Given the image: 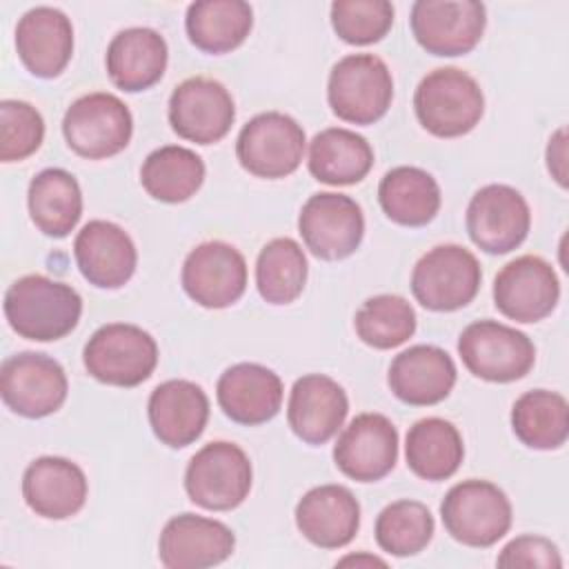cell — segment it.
Instances as JSON below:
<instances>
[{"mask_svg": "<svg viewBox=\"0 0 569 569\" xmlns=\"http://www.w3.org/2000/svg\"><path fill=\"white\" fill-rule=\"evenodd\" d=\"M16 51L36 78H56L73 53L71 20L56 7H33L16 24Z\"/></svg>", "mask_w": 569, "mask_h": 569, "instance_id": "26", "label": "cell"}, {"mask_svg": "<svg viewBox=\"0 0 569 569\" xmlns=\"http://www.w3.org/2000/svg\"><path fill=\"white\" fill-rule=\"evenodd\" d=\"M407 467L422 480L451 478L462 458L465 445L458 427L445 418H422L407 431L405 442Z\"/></svg>", "mask_w": 569, "mask_h": 569, "instance_id": "33", "label": "cell"}, {"mask_svg": "<svg viewBox=\"0 0 569 569\" xmlns=\"http://www.w3.org/2000/svg\"><path fill=\"white\" fill-rule=\"evenodd\" d=\"M498 567H542V569H560L562 558L558 547L542 536H518L507 542L496 560Z\"/></svg>", "mask_w": 569, "mask_h": 569, "instance_id": "41", "label": "cell"}, {"mask_svg": "<svg viewBox=\"0 0 569 569\" xmlns=\"http://www.w3.org/2000/svg\"><path fill=\"white\" fill-rule=\"evenodd\" d=\"M418 122L438 138L469 133L485 113V93L476 78L458 67L429 71L413 93Z\"/></svg>", "mask_w": 569, "mask_h": 569, "instance_id": "2", "label": "cell"}, {"mask_svg": "<svg viewBox=\"0 0 569 569\" xmlns=\"http://www.w3.org/2000/svg\"><path fill=\"white\" fill-rule=\"evenodd\" d=\"M309 171L318 182L347 187L360 182L373 167V149L365 136L329 127L309 142Z\"/></svg>", "mask_w": 569, "mask_h": 569, "instance_id": "29", "label": "cell"}, {"mask_svg": "<svg viewBox=\"0 0 569 569\" xmlns=\"http://www.w3.org/2000/svg\"><path fill=\"white\" fill-rule=\"evenodd\" d=\"M4 318L27 340L51 342L69 336L82 316L80 293L42 273L18 278L4 293Z\"/></svg>", "mask_w": 569, "mask_h": 569, "instance_id": "1", "label": "cell"}, {"mask_svg": "<svg viewBox=\"0 0 569 569\" xmlns=\"http://www.w3.org/2000/svg\"><path fill=\"white\" fill-rule=\"evenodd\" d=\"M69 382L62 365L47 353L20 351L0 367V396L22 418L56 413L67 400Z\"/></svg>", "mask_w": 569, "mask_h": 569, "instance_id": "11", "label": "cell"}, {"mask_svg": "<svg viewBox=\"0 0 569 569\" xmlns=\"http://www.w3.org/2000/svg\"><path fill=\"white\" fill-rule=\"evenodd\" d=\"M82 362L98 382L138 387L158 365V345L153 336L138 325L109 322L87 340Z\"/></svg>", "mask_w": 569, "mask_h": 569, "instance_id": "4", "label": "cell"}, {"mask_svg": "<svg viewBox=\"0 0 569 569\" xmlns=\"http://www.w3.org/2000/svg\"><path fill=\"white\" fill-rule=\"evenodd\" d=\"M478 258L460 244L429 249L411 271V293L429 311H456L467 307L480 289Z\"/></svg>", "mask_w": 569, "mask_h": 569, "instance_id": "9", "label": "cell"}, {"mask_svg": "<svg viewBox=\"0 0 569 569\" xmlns=\"http://www.w3.org/2000/svg\"><path fill=\"white\" fill-rule=\"evenodd\" d=\"M44 140L40 111L24 100L0 102V160L20 162L36 153Z\"/></svg>", "mask_w": 569, "mask_h": 569, "instance_id": "40", "label": "cell"}, {"mask_svg": "<svg viewBox=\"0 0 569 569\" xmlns=\"http://www.w3.org/2000/svg\"><path fill=\"white\" fill-rule=\"evenodd\" d=\"M353 327L365 345L373 349H393L413 336L416 311L402 296L380 293L362 302L356 311Z\"/></svg>", "mask_w": 569, "mask_h": 569, "instance_id": "38", "label": "cell"}, {"mask_svg": "<svg viewBox=\"0 0 569 569\" xmlns=\"http://www.w3.org/2000/svg\"><path fill=\"white\" fill-rule=\"evenodd\" d=\"M333 462L351 480H382L398 462V429L382 413H358L338 436Z\"/></svg>", "mask_w": 569, "mask_h": 569, "instance_id": "18", "label": "cell"}, {"mask_svg": "<svg viewBox=\"0 0 569 569\" xmlns=\"http://www.w3.org/2000/svg\"><path fill=\"white\" fill-rule=\"evenodd\" d=\"M327 100L340 120L351 124H373L391 107V71L385 60L373 53L345 56L331 67Z\"/></svg>", "mask_w": 569, "mask_h": 569, "instance_id": "3", "label": "cell"}, {"mask_svg": "<svg viewBox=\"0 0 569 569\" xmlns=\"http://www.w3.org/2000/svg\"><path fill=\"white\" fill-rule=\"evenodd\" d=\"M144 191L160 202H187L204 182L202 158L180 144H164L151 151L140 167Z\"/></svg>", "mask_w": 569, "mask_h": 569, "instance_id": "34", "label": "cell"}, {"mask_svg": "<svg viewBox=\"0 0 569 569\" xmlns=\"http://www.w3.org/2000/svg\"><path fill=\"white\" fill-rule=\"evenodd\" d=\"M307 273V256L293 238H273L258 253L256 287L269 305L293 302L305 289Z\"/></svg>", "mask_w": 569, "mask_h": 569, "instance_id": "36", "label": "cell"}, {"mask_svg": "<svg viewBox=\"0 0 569 569\" xmlns=\"http://www.w3.org/2000/svg\"><path fill=\"white\" fill-rule=\"evenodd\" d=\"M511 429L529 449H560L569 436V405L565 396L549 389L525 391L511 407Z\"/></svg>", "mask_w": 569, "mask_h": 569, "instance_id": "35", "label": "cell"}, {"mask_svg": "<svg viewBox=\"0 0 569 569\" xmlns=\"http://www.w3.org/2000/svg\"><path fill=\"white\" fill-rule=\"evenodd\" d=\"M433 516L418 500H396L376 518V542L385 553L407 558L420 553L433 538Z\"/></svg>", "mask_w": 569, "mask_h": 569, "instance_id": "37", "label": "cell"}, {"mask_svg": "<svg viewBox=\"0 0 569 569\" xmlns=\"http://www.w3.org/2000/svg\"><path fill=\"white\" fill-rule=\"evenodd\" d=\"M558 300V276L540 256L527 253L507 262L493 280L496 309L516 322H538L547 318Z\"/></svg>", "mask_w": 569, "mask_h": 569, "instance_id": "17", "label": "cell"}, {"mask_svg": "<svg viewBox=\"0 0 569 569\" xmlns=\"http://www.w3.org/2000/svg\"><path fill=\"white\" fill-rule=\"evenodd\" d=\"M84 471L62 456H40L22 473V498L36 516L64 520L76 516L87 500Z\"/></svg>", "mask_w": 569, "mask_h": 569, "instance_id": "23", "label": "cell"}, {"mask_svg": "<svg viewBox=\"0 0 569 569\" xmlns=\"http://www.w3.org/2000/svg\"><path fill=\"white\" fill-rule=\"evenodd\" d=\"M349 413L345 389L325 373H307L298 378L289 393L287 422L291 431L307 445L329 442Z\"/></svg>", "mask_w": 569, "mask_h": 569, "instance_id": "21", "label": "cell"}, {"mask_svg": "<svg viewBox=\"0 0 569 569\" xmlns=\"http://www.w3.org/2000/svg\"><path fill=\"white\" fill-rule=\"evenodd\" d=\"M73 256L82 278L100 289L124 287L138 264L131 236L109 220H89L76 236Z\"/></svg>", "mask_w": 569, "mask_h": 569, "instance_id": "20", "label": "cell"}, {"mask_svg": "<svg viewBox=\"0 0 569 569\" xmlns=\"http://www.w3.org/2000/svg\"><path fill=\"white\" fill-rule=\"evenodd\" d=\"M440 518L447 533L467 547H491L511 527V502L489 480H462L440 502Z\"/></svg>", "mask_w": 569, "mask_h": 569, "instance_id": "6", "label": "cell"}, {"mask_svg": "<svg viewBox=\"0 0 569 569\" xmlns=\"http://www.w3.org/2000/svg\"><path fill=\"white\" fill-rule=\"evenodd\" d=\"M167 58V40L156 29L129 27L113 36L104 62L118 89L138 93L153 87L164 76Z\"/></svg>", "mask_w": 569, "mask_h": 569, "instance_id": "28", "label": "cell"}, {"mask_svg": "<svg viewBox=\"0 0 569 569\" xmlns=\"http://www.w3.org/2000/svg\"><path fill=\"white\" fill-rule=\"evenodd\" d=\"M233 120V98L213 78H187L171 91L169 124L182 140L213 144L229 133Z\"/></svg>", "mask_w": 569, "mask_h": 569, "instance_id": "15", "label": "cell"}, {"mask_svg": "<svg viewBox=\"0 0 569 569\" xmlns=\"http://www.w3.org/2000/svg\"><path fill=\"white\" fill-rule=\"evenodd\" d=\"M253 27V9L242 0H198L187 7L184 29L191 44L220 56L238 49Z\"/></svg>", "mask_w": 569, "mask_h": 569, "instance_id": "30", "label": "cell"}, {"mask_svg": "<svg viewBox=\"0 0 569 569\" xmlns=\"http://www.w3.org/2000/svg\"><path fill=\"white\" fill-rule=\"evenodd\" d=\"M360 565V562H367V565H385V560L376 558V556H349V558H342L338 565Z\"/></svg>", "mask_w": 569, "mask_h": 569, "instance_id": "43", "label": "cell"}, {"mask_svg": "<svg viewBox=\"0 0 569 569\" xmlns=\"http://www.w3.org/2000/svg\"><path fill=\"white\" fill-rule=\"evenodd\" d=\"M547 169L551 178L565 189L567 187V129L560 127L547 144Z\"/></svg>", "mask_w": 569, "mask_h": 569, "instance_id": "42", "label": "cell"}, {"mask_svg": "<svg viewBox=\"0 0 569 569\" xmlns=\"http://www.w3.org/2000/svg\"><path fill=\"white\" fill-rule=\"evenodd\" d=\"M465 224L478 249L502 256L525 242L531 227V211L518 189L509 184H487L471 196Z\"/></svg>", "mask_w": 569, "mask_h": 569, "instance_id": "13", "label": "cell"}, {"mask_svg": "<svg viewBox=\"0 0 569 569\" xmlns=\"http://www.w3.org/2000/svg\"><path fill=\"white\" fill-rule=\"evenodd\" d=\"M453 358L436 345H413L400 351L389 365L391 393L411 407L442 402L456 385Z\"/></svg>", "mask_w": 569, "mask_h": 569, "instance_id": "24", "label": "cell"}, {"mask_svg": "<svg viewBox=\"0 0 569 569\" xmlns=\"http://www.w3.org/2000/svg\"><path fill=\"white\" fill-rule=\"evenodd\" d=\"M253 482L251 460L236 442L216 440L196 451L184 471L189 500L209 511L240 507Z\"/></svg>", "mask_w": 569, "mask_h": 569, "instance_id": "5", "label": "cell"}, {"mask_svg": "<svg viewBox=\"0 0 569 569\" xmlns=\"http://www.w3.org/2000/svg\"><path fill=\"white\" fill-rule=\"evenodd\" d=\"M236 549L233 531L213 518L180 513L160 531L158 556L167 569H204L224 562Z\"/></svg>", "mask_w": 569, "mask_h": 569, "instance_id": "19", "label": "cell"}, {"mask_svg": "<svg viewBox=\"0 0 569 569\" xmlns=\"http://www.w3.org/2000/svg\"><path fill=\"white\" fill-rule=\"evenodd\" d=\"M147 416L153 436L162 445L182 449L202 436L209 420V398L200 385L173 378L151 391Z\"/></svg>", "mask_w": 569, "mask_h": 569, "instance_id": "22", "label": "cell"}, {"mask_svg": "<svg viewBox=\"0 0 569 569\" xmlns=\"http://www.w3.org/2000/svg\"><path fill=\"white\" fill-rule=\"evenodd\" d=\"M298 231L305 247L320 260H345L362 242L365 216L345 193H313L300 209Z\"/></svg>", "mask_w": 569, "mask_h": 569, "instance_id": "14", "label": "cell"}, {"mask_svg": "<svg viewBox=\"0 0 569 569\" xmlns=\"http://www.w3.org/2000/svg\"><path fill=\"white\" fill-rule=\"evenodd\" d=\"M180 280L196 305L224 309L238 302L247 289V262L233 244L209 240L187 253Z\"/></svg>", "mask_w": 569, "mask_h": 569, "instance_id": "16", "label": "cell"}, {"mask_svg": "<svg viewBox=\"0 0 569 569\" xmlns=\"http://www.w3.org/2000/svg\"><path fill=\"white\" fill-rule=\"evenodd\" d=\"M27 204L31 222L44 236L67 238L80 222L82 191L69 171L49 167L31 178Z\"/></svg>", "mask_w": 569, "mask_h": 569, "instance_id": "31", "label": "cell"}, {"mask_svg": "<svg viewBox=\"0 0 569 569\" xmlns=\"http://www.w3.org/2000/svg\"><path fill=\"white\" fill-rule=\"evenodd\" d=\"M393 24V4L387 0H336L331 27L347 44H373Z\"/></svg>", "mask_w": 569, "mask_h": 569, "instance_id": "39", "label": "cell"}, {"mask_svg": "<svg viewBox=\"0 0 569 569\" xmlns=\"http://www.w3.org/2000/svg\"><path fill=\"white\" fill-rule=\"evenodd\" d=\"M282 393L280 376L258 362L231 365L216 385L222 413L247 427L271 420L282 407Z\"/></svg>", "mask_w": 569, "mask_h": 569, "instance_id": "25", "label": "cell"}, {"mask_svg": "<svg viewBox=\"0 0 569 569\" xmlns=\"http://www.w3.org/2000/svg\"><path fill=\"white\" fill-rule=\"evenodd\" d=\"M411 33L431 56L469 53L487 27V9L476 0H418L411 7Z\"/></svg>", "mask_w": 569, "mask_h": 569, "instance_id": "12", "label": "cell"}, {"mask_svg": "<svg viewBox=\"0 0 569 569\" xmlns=\"http://www.w3.org/2000/svg\"><path fill=\"white\" fill-rule=\"evenodd\" d=\"M440 187L420 167H393L378 184L385 216L402 227H425L440 211Z\"/></svg>", "mask_w": 569, "mask_h": 569, "instance_id": "32", "label": "cell"}, {"mask_svg": "<svg viewBox=\"0 0 569 569\" xmlns=\"http://www.w3.org/2000/svg\"><path fill=\"white\" fill-rule=\"evenodd\" d=\"M296 527L311 545L340 549L360 529V502L342 485L313 487L296 505Z\"/></svg>", "mask_w": 569, "mask_h": 569, "instance_id": "27", "label": "cell"}, {"mask_svg": "<svg viewBox=\"0 0 569 569\" xmlns=\"http://www.w3.org/2000/svg\"><path fill=\"white\" fill-rule=\"evenodd\" d=\"M305 142V129L291 116L264 111L240 129L236 156L240 167L251 176L278 180L300 167Z\"/></svg>", "mask_w": 569, "mask_h": 569, "instance_id": "10", "label": "cell"}, {"mask_svg": "<svg viewBox=\"0 0 569 569\" xmlns=\"http://www.w3.org/2000/svg\"><path fill=\"white\" fill-rule=\"evenodd\" d=\"M462 365L480 380L513 382L536 362V347L527 333L498 320H476L458 338Z\"/></svg>", "mask_w": 569, "mask_h": 569, "instance_id": "7", "label": "cell"}, {"mask_svg": "<svg viewBox=\"0 0 569 569\" xmlns=\"http://www.w3.org/2000/svg\"><path fill=\"white\" fill-rule=\"evenodd\" d=\"M62 133L73 153L87 160H104L127 149L133 118L118 96L96 91L71 102L62 118Z\"/></svg>", "mask_w": 569, "mask_h": 569, "instance_id": "8", "label": "cell"}]
</instances>
